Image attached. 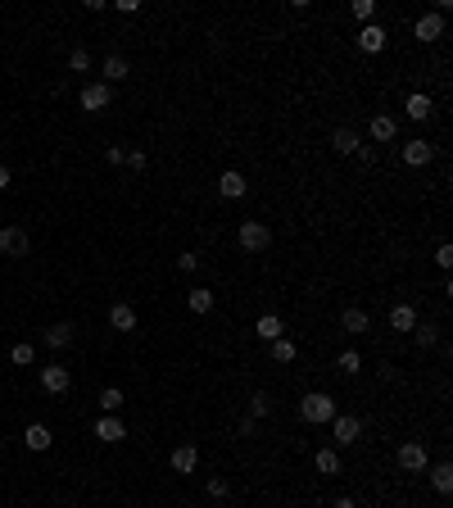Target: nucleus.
Wrapping results in <instances>:
<instances>
[{
  "label": "nucleus",
  "mask_w": 453,
  "mask_h": 508,
  "mask_svg": "<svg viewBox=\"0 0 453 508\" xmlns=\"http://www.w3.org/2000/svg\"><path fill=\"white\" fill-rule=\"evenodd\" d=\"M335 413H340V409H335V399H331V395H322V390H313V395H304V399H300V418H304L308 427H326Z\"/></svg>",
  "instance_id": "obj_1"
},
{
  "label": "nucleus",
  "mask_w": 453,
  "mask_h": 508,
  "mask_svg": "<svg viewBox=\"0 0 453 508\" xmlns=\"http://www.w3.org/2000/svg\"><path fill=\"white\" fill-rule=\"evenodd\" d=\"M236 241H240V250L263 254L267 245H272V227H267V223H258V218H245V223H240V232H236Z\"/></svg>",
  "instance_id": "obj_2"
},
{
  "label": "nucleus",
  "mask_w": 453,
  "mask_h": 508,
  "mask_svg": "<svg viewBox=\"0 0 453 508\" xmlns=\"http://www.w3.org/2000/svg\"><path fill=\"white\" fill-rule=\"evenodd\" d=\"M358 436H363V423H358V418H349V413H335L331 418V440H335L331 449H349Z\"/></svg>",
  "instance_id": "obj_3"
},
{
  "label": "nucleus",
  "mask_w": 453,
  "mask_h": 508,
  "mask_svg": "<svg viewBox=\"0 0 453 508\" xmlns=\"http://www.w3.org/2000/svg\"><path fill=\"white\" fill-rule=\"evenodd\" d=\"M412 36H417L421 46H431V41H440V36H445V18L435 14V9H431V14H421L417 23H412Z\"/></svg>",
  "instance_id": "obj_4"
},
{
  "label": "nucleus",
  "mask_w": 453,
  "mask_h": 508,
  "mask_svg": "<svg viewBox=\"0 0 453 508\" xmlns=\"http://www.w3.org/2000/svg\"><path fill=\"white\" fill-rule=\"evenodd\" d=\"M77 100H82V109H86V114H100V109H109L113 91H109L104 82H91V86H82V95H77Z\"/></svg>",
  "instance_id": "obj_5"
},
{
  "label": "nucleus",
  "mask_w": 453,
  "mask_h": 508,
  "mask_svg": "<svg viewBox=\"0 0 453 508\" xmlns=\"http://www.w3.org/2000/svg\"><path fill=\"white\" fill-rule=\"evenodd\" d=\"M41 386L50 390V395H64V390L73 386L69 368H64V363H46V368H41Z\"/></svg>",
  "instance_id": "obj_6"
},
{
  "label": "nucleus",
  "mask_w": 453,
  "mask_h": 508,
  "mask_svg": "<svg viewBox=\"0 0 453 508\" xmlns=\"http://www.w3.org/2000/svg\"><path fill=\"white\" fill-rule=\"evenodd\" d=\"M0 254H9V259L27 254V232L23 227H0Z\"/></svg>",
  "instance_id": "obj_7"
},
{
  "label": "nucleus",
  "mask_w": 453,
  "mask_h": 508,
  "mask_svg": "<svg viewBox=\"0 0 453 508\" xmlns=\"http://www.w3.org/2000/svg\"><path fill=\"white\" fill-rule=\"evenodd\" d=\"M431 159H435V146H426V141H403V164L408 168H426Z\"/></svg>",
  "instance_id": "obj_8"
},
{
  "label": "nucleus",
  "mask_w": 453,
  "mask_h": 508,
  "mask_svg": "<svg viewBox=\"0 0 453 508\" xmlns=\"http://www.w3.org/2000/svg\"><path fill=\"white\" fill-rule=\"evenodd\" d=\"M399 467L403 472H426V445H417V440L399 445Z\"/></svg>",
  "instance_id": "obj_9"
},
{
  "label": "nucleus",
  "mask_w": 453,
  "mask_h": 508,
  "mask_svg": "<svg viewBox=\"0 0 453 508\" xmlns=\"http://www.w3.org/2000/svg\"><path fill=\"white\" fill-rule=\"evenodd\" d=\"M168 463H172V472H177V476H190V472L200 467V449H195V445H177Z\"/></svg>",
  "instance_id": "obj_10"
},
{
  "label": "nucleus",
  "mask_w": 453,
  "mask_h": 508,
  "mask_svg": "<svg viewBox=\"0 0 453 508\" xmlns=\"http://www.w3.org/2000/svg\"><path fill=\"white\" fill-rule=\"evenodd\" d=\"M358 50H363V55H381V50H385V27L363 23V32H358Z\"/></svg>",
  "instance_id": "obj_11"
},
{
  "label": "nucleus",
  "mask_w": 453,
  "mask_h": 508,
  "mask_svg": "<svg viewBox=\"0 0 453 508\" xmlns=\"http://www.w3.org/2000/svg\"><path fill=\"white\" fill-rule=\"evenodd\" d=\"M417 322L421 318H417V309H412V304H394V309H390V331H403V336H408Z\"/></svg>",
  "instance_id": "obj_12"
},
{
  "label": "nucleus",
  "mask_w": 453,
  "mask_h": 508,
  "mask_svg": "<svg viewBox=\"0 0 453 508\" xmlns=\"http://www.w3.org/2000/svg\"><path fill=\"white\" fill-rule=\"evenodd\" d=\"M95 436H100L104 445H118V440L127 436V427H123V423H118L113 413H104V418H95Z\"/></svg>",
  "instance_id": "obj_13"
},
{
  "label": "nucleus",
  "mask_w": 453,
  "mask_h": 508,
  "mask_svg": "<svg viewBox=\"0 0 453 508\" xmlns=\"http://www.w3.org/2000/svg\"><path fill=\"white\" fill-rule=\"evenodd\" d=\"M245 186H249V181H245V172H240V168H227L223 177H218V191H223L227 200H240V195H245Z\"/></svg>",
  "instance_id": "obj_14"
},
{
  "label": "nucleus",
  "mask_w": 453,
  "mask_h": 508,
  "mask_svg": "<svg viewBox=\"0 0 453 508\" xmlns=\"http://www.w3.org/2000/svg\"><path fill=\"white\" fill-rule=\"evenodd\" d=\"M50 427H46V423H27V431H23V445L27 449H32V454H41V449H50Z\"/></svg>",
  "instance_id": "obj_15"
},
{
  "label": "nucleus",
  "mask_w": 453,
  "mask_h": 508,
  "mask_svg": "<svg viewBox=\"0 0 453 508\" xmlns=\"http://www.w3.org/2000/svg\"><path fill=\"white\" fill-rule=\"evenodd\" d=\"M313 463H317V472H322V476H340V449L322 445V449L313 454Z\"/></svg>",
  "instance_id": "obj_16"
},
{
  "label": "nucleus",
  "mask_w": 453,
  "mask_h": 508,
  "mask_svg": "<svg viewBox=\"0 0 453 508\" xmlns=\"http://www.w3.org/2000/svg\"><path fill=\"white\" fill-rule=\"evenodd\" d=\"M109 327L113 331H137V309H132V304H113L109 309Z\"/></svg>",
  "instance_id": "obj_17"
},
{
  "label": "nucleus",
  "mask_w": 453,
  "mask_h": 508,
  "mask_svg": "<svg viewBox=\"0 0 453 508\" xmlns=\"http://www.w3.org/2000/svg\"><path fill=\"white\" fill-rule=\"evenodd\" d=\"M127 73H132V64L123 60V55H109V60L100 64V78H104V86H109V82H123Z\"/></svg>",
  "instance_id": "obj_18"
},
{
  "label": "nucleus",
  "mask_w": 453,
  "mask_h": 508,
  "mask_svg": "<svg viewBox=\"0 0 453 508\" xmlns=\"http://www.w3.org/2000/svg\"><path fill=\"white\" fill-rule=\"evenodd\" d=\"M340 327L349 331V336H363V331L372 327V318H368V309H344L340 313Z\"/></svg>",
  "instance_id": "obj_19"
},
{
  "label": "nucleus",
  "mask_w": 453,
  "mask_h": 508,
  "mask_svg": "<svg viewBox=\"0 0 453 508\" xmlns=\"http://www.w3.org/2000/svg\"><path fill=\"white\" fill-rule=\"evenodd\" d=\"M399 137V118H390V114H377V118H372V141H394Z\"/></svg>",
  "instance_id": "obj_20"
},
{
  "label": "nucleus",
  "mask_w": 453,
  "mask_h": 508,
  "mask_svg": "<svg viewBox=\"0 0 453 508\" xmlns=\"http://www.w3.org/2000/svg\"><path fill=\"white\" fill-rule=\"evenodd\" d=\"M331 150L335 155H354V150H358V132L354 128H335L331 132Z\"/></svg>",
  "instance_id": "obj_21"
},
{
  "label": "nucleus",
  "mask_w": 453,
  "mask_h": 508,
  "mask_svg": "<svg viewBox=\"0 0 453 508\" xmlns=\"http://www.w3.org/2000/svg\"><path fill=\"white\" fill-rule=\"evenodd\" d=\"M403 109H408V118H412V123H426L435 104H431V95H421V91H417V95H408V104H403Z\"/></svg>",
  "instance_id": "obj_22"
},
{
  "label": "nucleus",
  "mask_w": 453,
  "mask_h": 508,
  "mask_svg": "<svg viewBox=\"0 0 453 508\" xmlns=\"http://www.w3.org/2000/svg\"><path fill=\"white\" fill-rule=\"evenodd\" d=\"M254 331H258V336H263L267 345H272V341H281V331H286V327H281V318H277V313H263V318L254 322Z\"/></svg>",
  "instance_id": "obj_23"
},
{
  "label": "nucleus",
  "mask_w": 453,
  "mask_h": 508,
  "mask_svg": "<svg viewBox=\"0 0 453 508\" xmlns=\"http://www.w3.org/2000/svg\"><path fill=\"white\" fill-rule=\"evenodd\" d=\"M431 486H435L440 495H449L453 490V463H435L431 467Z\"/></svg>",
  "instance_id": "obj_24"
},
{
  "label": "nucleus",
  "mask_w": 453,
  "mask_h": 508,
  "mask_svg": "<svg viewBox=\"0 0 453 508\" xmlns=\"http://www.w3.org/2000/svg\"><path fill=\"white\" fill-rule=\"evenodd\" d=\"M69 341H73V327H69V322H55V327H46V345H50V350H64Z\"/></svg>",
  "instance_id": "obj_25"
},
{
  "label": "nucleus",
  "mask_w": 453,
  "mask_h": 508,
  "mask_svg": "<svg viewBox=\"0 0 453 508\" xmlns=\"http://www.w3.org/2000/svg\"><path fill=\"white\" fill-rule=\"evenodd\" d=\"M186 304H190V313H209V309H214V291H204V286H195V291L186 295Z\"/></svg>",
  "instance_id": "obj_26"
},
{
  "label": "nucleus",
  "mask_w": 453,
  "mask_h": 508,
  "mask_svg": "<svg viewBox=\"0 0 453 508\" xmlns=\"http://www.w3.org/2000/svg\"><path fill=\"white\" fill-rule=\"evenodd\" d=\"M335 368H340L344 377H358V372H363V354L358 350H344L340 359H335Z\"/></svg>",
  "instance_id": "obj_27"
},
{
  "label": "nucleus",
  "mask_w": 453,
  "mask_h": 508,
  "mask_svg": "<svg viewBox=\"0 0 453 508\" xmlns=\"http://www.w3.org/2000/svg\"><path fill=\"white\" fill-rule=\"evenodd\" d=\"M123 404H127V395H123V390L118 386H109V390H100V409H104V413H118V409Z\"/></svg>",
  "instance_id": "obj_28"
},
{
  "label": "nucleus",
  "mask_w": 453,
  "mask_h": 508,
  "mask_svg": "<svg viewBox=\"0 0 453 508\" xmlns=\"http://www.w3.org/2000/svg\"><path fill=\"white\" fill-rule=\"evenodd\" d=\"M412 336H417L421 350H431V345L440 341V327H435V322H417V327H412Z\"/></svg>",
  "instance_id": "obj_29"
},
{
  "label": "nucleus",
  "mask_w": 453,
  "mask_h": 508,
  "mask_svg": "<svg viewBox=\"0 0 453 508\" xmlns=\"http://www.w3.org/2000/svg\"><path fill=\"white\" fill-rule=\"evenodd\" d=\"M91 69V50H86V46H73L69 50V73H86Z\"/></svg>",
  "instance_id": "obj_30"
},
{
  "label": "nucleus",
  "mask_w": 453,
  "mask_h": 508,
  "mask_svg": "<svg viewBox=\"0 0 453 508\" xmlns=\"http://www.w3.org/2000/svg\"><path fill=\"white\" fill-rule=\"evenodd\" d=\"M267 413H272V399H267L263 390H254V395H249V418L258 423V418H267Z\"/></svg>",
  "instance_id": "obj_31"
},
{
  "label": "nucleus",
  "mask_w": 453,
  "mask_h": 508,
  "mask_svg": "<svg viewBox=\"0 0 453 508\" xmlns=\"http://www.w3.org/2000/svg\"><path fill=\"white\" fill-rule=\"evenodd\" d=\"M295 354H300V350H295V341H286V336L272 341V359L277 363H295Z\"/></svg>",
  "instance_id": "obj_32"
},
{
  "label": "nucleus",
  "mask_w": 453,
  "mask_h": 508,
  "mask_svg": "<svg viewBox=\"0 0 453 508\" xmlns=\"http://www.w3.org/2000/svg\"><path fill=\"white\" fill-rule=\"evenodd\" d=\"M9 359H14L18 368H27V363H36V350H32V345H27V341H18L14 350H9Z\"/></svg>",
  "instance_id": "obj_33"
},
{
  "label": "nucleus",
  "mask_w": 453,
  "mask_h": 508,
  "mask_svg": "<svg viewBox=\"0 0 453 508\" xmlns=\"http://www.w3.org/2000/svg\"><path fill=\"white\" fill-rule=\"evenodd\" d=\"M227 490H231V486H227V476H209V500H218V504H223V500H227Z\"/></svg>",
  "instance_id": "obj_34"
},
{
  "label": "nucleus",
  "mask_w": 453,
  "mask_h": 508,
  "mask_svg": "<svg viewBox=\"0 0 453 508\" xmlns=\"http://www.w3.org/2000/svg\"><path fill=\"white\" fill-rule=\"evenodd\" d=\"M372 14H377L372 0H354V18H358V23H372Z\"/></svg>",
  "instance_id": "obj_35"
},
{
  "label": "nucleus",
  "mask_w": 453,
  "mask_h": 508,
  "mask_svg": "<svg viewBox=\"0 0 453 508\" xmlns=\"http://www.w3.org/2000/svg\"><path fill=\"white\" fill-rule=\"evenodd\" d=\"M177 268H181V273H195V268H200V254H195V250L177 254Z\"/></svg>",
  "instance_id": "obj_36"
},
{
  "label": "nucleus",
  "mask_w": 453,
  "mask_h": 508,
  "mask_svg": "<svg viewBox=\"0 0 453 508\" xmlns=\"http://www.w3.org/2000/svg\"><path fill=\"white\" fill-rule=\"evenodd\" d=\"M435 263H440V268H453V245H449V241L435 250Z\"/></svg>",
  "instance_id": "obj_37"
},
{
  "label": "nucleus",
  "mask_w": 453,
  "mask_h": 508,
  "mask_svg": "<svg viewBox=\"0 0 453 508\" xmlns=\"http://www.w3.org/2000/svg\"><path fill=\"white\" fill-rule=\"evenodd\" d=\"M104 159H109V164H127V150H123V146H109V150H104Z\"/></svg>",
  "instance_id": "obj_38"
},
{
  "label": "nucleus",
  "mask_w": 453,
  "mask_h": 508,
  "mask_svg": "<svg viewBox=\"0 0 453 508\" xmlns=\"http://www.w3.org/2000/svg\"><path fill=\"white\" fill-rule=\"evenodd\" d=\"M127 164H132V168H137V172H141V168H146V164H150V159H146V150H127Z\"/></svg>",
  "instance_id": "obj_39"
},
{
  "label": "nucleus",
  "mask_w": 453,
  "mask_h": 508,
  "mask_svg": "<svg viewBox=\"0 0 453 508\" xmlns=\"http://www.w3.org/2000/svg\"><path fill=\"white\" fill-rule=\"evenodd\" d=\"M354 155H358V164H377V150H372V146H358Z\"/></svg>",
  "instance_id": "obj_40"
},
{
  "label": "nucleus",
  "mask_w": 453,
  "mask_h": 508,
  "mask_svg": "<svg viewBox=\"0 0 453 508\" xmlns=\"http://www.w3.org/2000/svg\"><path fill=\"white\" fill-rule=\"evenodd\" d=\"M331 508H358V504H354V495H340V500H335Z\"/></svg>",
  "instance_id": "obj_41"
},
{
  "label": "nucleus",
  "mask_w": 453,
  "mask_h": 508,
  "mask_svg": "<svg viewBox=\"0 0 453 508\" xmlns=\"http://www.w3.org/2000/svg\"><path fill=\"white\" fill-rule=\"evenodd\" d=\"M0 191H9V168L0 164Z\"/></svg>",
  "instance_id": "obj_42"
}]
</instances>
